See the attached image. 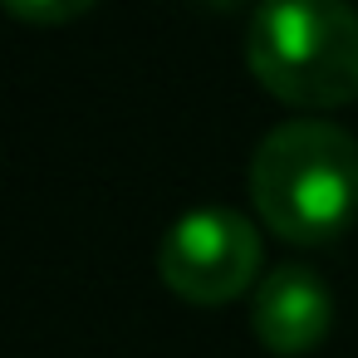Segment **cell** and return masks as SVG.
<instances>
[{"label": "cell", "mask_w": 358, "mask_h": 358, "mask_svg": "<svg viewBox=\"0 0 358 358\" xmlns=\"http://www.w3.org/2000/svg\"><path fill=\"white\" fill-rule=\"evenodd\" d=\"M250 196L285 241H329L358 216V138L319 113H294L250 152Z\"/></svg>", "instance_id": "1"}, {"label": "cell", "mask_w": 358, "mask_h": 358, "mask_svg": "<svg viewBox=\"0 0 358 358\" xmlns=\"http://www.w3.org/2000/svg\"><path fill=\"white\" fill-rule=\"evenodd\" d=\"M245 64L294 108H338L358 99V6L255 0L245 20Z\"/></svg>", "instance_id": "2"}, {"label": "cell", "mask_w": 358, "mask_h": 358, "mask_svg": "<svg viewBox=\"0 0 358 358\" xmlns=\"http://www.w3.org/2000/svg\"><path fill=\"white\" fill-rule=\"evenodd\" d=\"M157 275L192 304H226L260 275V231L226 201L187 206L157 241Z\"/></svg>", "instance_id": "3"}, {"label": "cell", "mask_w": 358, "mask_h": 358, "mask_svg": "<svg viewBox=\"0 0 358 358\" xmlns=\"http://www.w3.org/2000/svg\"><path fill=\"white\" fill-rule=\"evenodd\" d=\"M334 324V294L324 275L304 260H280L275 270L260 275L255 299H250V329L270 353H309L324 343Z\"/></svg>", "instance_id": "4"}, {"label": "cell", "mask_w": 358, "mask_h": 358, "mask_svg": "<svg viewBox=\"0 0 358 358\" xmlns=\"http://www.w3.org/2000/svg\"><path fill=\"white\" fill-rule=\"evenodd\" d=\"M6 6H10L20 20H35V25H59V20H74L79 10H89L94 0H6Z\"/></svg>", "instance_id": "5"}, {"label": "cell", "mask_w": 358, "mask_h": 358, "mask_svg": "<svg viewBox=\"0 0 358 358\" xmlns=\"http://www.w3.org/2000/svg\"><path fill=\"white\" fill-rule=\"evenodd\" d=\"M201 6H211V10H231V6H241V0H201Z\"/></svg>", "instance_id": "6"}]
</instances>
